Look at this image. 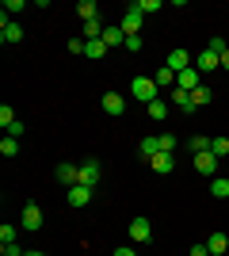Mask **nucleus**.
I'll return each instance as SVG.
<instances>
[{
    "instance_id": "nucleus-3",
    "label": "nucleus",
    "mask_w": 229,
    "mask_h": 256,
    "mask_svg": "<svg viewBox=\"0 0 229 256\" xmlns=\"http://www.w3.org/2000/svg\"><path fill=\"white\" fill-rule=\"evenodd\" d=\"M164 65L172 69V73H184V69H191L195 65V58L184 50V46H176V50H168V58H164Z\"/></svg>"
},
{
    "instance_id": "nucleus-17",
    "label": "nucleus",
    "mask_w": 229,
    "mask_h": 256,
    "mask_svg": "<svg viewBox=\"0 0 229 256\" xmlns=\"http://www.w3.org/2000/svg\"><path fill=\"white\" fill-rule=\"evenodd\" d=\"M153 80H157V88H176V73L172 69H168V65H161V69H157V73H153Z\"/></svg>"
},
{
    "instance_id": "nucleus-9",
    "label": "nucleus",
    "mask_w": 229,
    "mask_h": 256,
    "mask_svg": "<svg viewBox=\"0 0 229 256\" xmlns=\"http://www.w3.org/2000/svg\"><path fill=\"white\" fill-rule=\"evenodd\" d=\"M218 164H222V160L214 157V153H195V172H199V176H210V180H214Z\"/></svg>"
},
{
    "instance_id": "nucleus-22",
    "label": "nucleus",
    "mask_w": 229,
    "mask_h": 256,
    "mask_svg": "<svg viewBox=\"0 0 229 256\" xmlns=\"http://www.w3.org/2000/svg\"><path fill=\"white\" fill-rule=\"evenodd\" d=\"M149 118H157V122H164V118H168V104H164V96H157L149 104Z\"/></svg>"
},
{
    "instance_id": "nucleus-13",
    "label": "nucleus",
    "mask_w": 229,
    "mask_h": 256,
    "mask_svg": "<svg viewBox=\"0 0 229 256\" xmlns=\"http://www.w3.org/2000/svg\"><path fill=\"white\" fill-rule=\"evenodd\" d=\"M149 168L157 172V176H168V172L176 168V153H157V157L149 160Z\"/></svg>"
},
{
    "instance_id": "nucleus-15",
    "label": "nucleus",
    "mask_w": 229,
    "mask_h": 256,
    "mask_svg": "<svg viewBox=\"0 0 229 256\" xmlns=\"http://www.w3.org/2000/svg\"><path fill=\"white\" fill-rule=\"evenodd\" d=\"M207 248H210V256H229V237L226 234H210Z\"/></svg>"
},
{
    "instance_id": "nucleus-21",
    "label": "nucleus",
    "mask_w": 229,
    "mask_h": 256,
    "mask_svg": "<svg viewBox=\"0 0 229 256\" xmlns=\"http://www.w3.org/2000/svg\"><path fill=\"white\" fill-rule=\"evenodd\" d=\"M210 195L229 199V176H214V180H210Z\"/></svg>"
},
{
    "instance_id": "nucleus-23",
    "label": "nucleus",
    "mask_w": 229,
    "mask_h": 256,
    "mask_svg": "<svg viewBox=\"0 0 229 256\" xmlns=\"http://www.w3.org/2000/svg\"><path fill=\"white\" fill-rule=\"evenodd\" d=\"M210 153H214V157H229V138H222V134H218V138H210Z\"/></svg>"
},
{
    "instance_id": "nucleus-5",
    "label": "nucleus",
    "mask_w": 229,
    "mask_h": 256,
    "mask_svg": "<svg viewBox=\"0 0 229 256\" xmlns=\"http://www.w3.org/2000/svg\"><path fill=\"white\" fill-rule=\"evenodd\" d=\"M19 226H23V230H42V206H38V203H23Z\"/></svg>"
},
{
    "instance_id": "nucleus-35",
    "label": "nucleus",
    "mask_w": 229,
    "mask_h": 256,
    "mask_svg": "<svg viewBox=\"0 0 229 256\" xmlns=\"http://www.w3.org/2000/svg\"><path fill=\"white\" fill-rule=\"evenodd\" d=\"M207 50H214V54H218V58H222V54H226V50H229V46H226V42H222V38H210V42H207Z\"/></svg>"
},
{
    "instance_id": "nucleus-19",
    "label": "nucleus",
    "mask_w": 229,
    "mask_h": 256,
    "mask_svg": "<svg viewBox=\"0 0 229 256\" xmlns=\"http://www.w3.org/2000/svg\"><path fill=\"white\" fill-rule=\"evenodd\" d=\"M76 16H80L84 23L99 20V8H96V0H80V4H76Z\"/></svg>"
},
{
    "instance_id": "nucleus-7",
    "label": "nucleus",
    "mask_w": 229,
    "mask_h": 256,
    "mask_svg": "<svg viewBox=\"0 0 229 256\" xmlns=\"http://www.w3.org/2000/svg\"><path fill=\"white\" fill-rule=\"evenodd\" d=\"M176 88H184V92H195V88H203V73H199L195 65H191V69H184V73H176Z\"/></svg>"
},
{
    "instance_id": "nucleus-33",
    "label": "nucleus",
    "mask_w": 229,
    "mask_h": 256,
    "mask_svg": "<svg viewBox=\"0 0 229 256\" xmlns=\"http://www.w3.org/2000/svg\"><path fill=\"white\" fill-rule=\"evenodd\" d=\"M23 8H27L23 0H4V16H11V12H23Z\"/></svg>"
},
{
    "instance_id": "nucleus-37",
    "label": "nucleus",
    "mask_w": 229,
    "mask_h": 256,
    "mask_svg": "<svg viewBox=\"0 0 229 256\" xmlns=\"http://www.w3.org/2000/svg\"><path fill=\"white\" fill-rule=\"evenodd\" d=\"M111 256H138V252H134L130 245H119V248H115V252H111Z\"/></svg>"
},
{
    "instance_id": "nucleus-2",
    "label": "nucleus",
    "mask_w": 229,
    "mask_h": 256,
    "mask_svg": "<svg viewBox=\"0 0 229 256\" xmlns=\"http://www.w3.org/2000/svg\"><path fill=\"white\" fill-rule=\"evenodd\" d=\"M142 20H145V16L138 12V4H130V8L122 12V23H119L122 34H126V38H130V34H142Z\"/></svg>"
},
{
    "instance_id": "nucleus-8",
    "label": "nucleus",
    "mask_w": 229,
    "mask_h": 256,
    "mask_svg": "<svg viewBox=\"0 0 229 256\" xmlns=\"http://www.w3.org/2000/svg\"><path fill=\"white\" fill-rule=\"evenodd\" d=\"M99 107H103L107 115H115V118H119L122 111H126V96H122V92H103V100H99Z\"/></svg>"
},
{
    "instance_id": "nucleus-30",
    "label": "nucleus",
    "mask_w": 229,
    "mask_h": 256,
    "mask_svg": "<svg viewBox=\"0 0 229 256\" xmlns=\"http://www.w3.org/2000/svg\"><path fill=\"white\" fill-rule=\"evenodd\" d=\"M142 34H130V38H126V46H122V50H130V54H138V50H142Z\"/></svg>"
},
{
    "instance_id": "nucleus-31",
    "label": "nucleus",
    "mask_w": 229,
    "mask_h": 256,
    "mask_svg": "<svg viewBox=\"0 0 229 256\" xmlns=\"http://www.w3.org/2000/svg\"><path fill=\"white\" fill-rule=\"evenodd\" d=\"M8 241H15V226H0V245H8Z\"/></svg>"
},
{
    "instance_id": "nucleus-34",
    "label": "nucleus",
    "mask_w": 229,
    "mask_h": 256,
    "mask_svg": "<svg viewBox=\"0 0 229 256\" xmlns=\"http://www.w3.org/2000/svg\"><path fill=\"white\" fill-rule=\"evenodd\" d=\"M69 54L80 58V54H84V38H69Z\"/></svg>"
},
{
    "instance_id": "nucleus-24",
    "label": "nucleus",
    "mask_w": 229,
    "mask_h": 256,
    "mask_svg": "<svg viewBox=\"0 0 229 256\" xmlns=\"http://www.w3.org/2000/svg\"><path fill=\"white\" fill-rule=\"evenodd\" d=\"M210 100H214V92H210V88H207V84H203V88H195V92H191V104H195V107H203V104H210Z\"/></svg>"
},
{
    "instance_id": "nucleus-16",
    "label": "nucleus",
    "mask_w": 229,
    "mask_h": 256,
    "mask_svg": "<svg viewBox=\"0 0 229 256\" xmlns=\"http://www.w3.org/2000/svg\"><path fill=\"white\" fill-rule=\"evenodd\" d=\"M172 104H180V111H184V115H191V111H199V107L191 104V92H184V88H172Z\"/></svg>"
},
{
    "instance_id": "nucleus-27",
    "label": "nucleus",
    "mask_w": 229,
    "mask_h": 256,
    "mask_svg": "<svg viewBox=\"0 0 229 256\" xmlns=\"http://www.w3.org/2000/svg\"><path fill=\"white\" fill-rule=\"evenodd\" d=\"M0 153H4V157H15V153H19V138H4L0 142Z\"/></svg>"
},
{
    "instance_id": "nucleus-10",
    "label": "nucleus",
    "mask_w": 229,
    "mask_h": 256,
    "mask_svg": "<svg viewBox=\"0 0 229 256\" xmlns=\"http://www.w3.org/2000/svg\"><path fill=\"white\" fill-rule=\"evenodd\" d=\"M149 237H153L149 218H134V222H130V241H134V245H145Z\"/></svg>"
},
{
    "instance_id": "nucleus-38",
    "label": "nucleus",
    "mask_w": 229,
    "mask_h": 256,
    "mask_svg": "<svg viewBox=\"0 0 229 256\" xmlns=\"http://www.w3.org/2000/svg\"><path fill=\"white\" fill-rule=\"evenodd\" d=\"M222 69H229V50H226V54H222Z\"/></svg>"
},
{
    "instance_id": "nucleus-32",
    "label": "nucleus",
    "mask_w": 229,
    "mask_h": 256,
    "mask_svg": "<svg viewBox=\"0 0 229 256\" xmlns=\"http://www.w3.org/2000/svg\"><path fill=\"white\" fill-rule=\"evenodd\" d=\"M0 256H23V248L15 241H8V245H0Z\"/></svg>"
},
{
    "instance_id": "nucleus-28",
    "label": "nucleus",
    "mask_w": 229,
    "mask_h": 256,
    "mask_svg": "<svg viewBox=\"0 0 229 256\" xmlns=\"http://www.w3.org/2000/svg\"><path fill=\"white\" fill-rule=\"evenodd\" d=\"M134 4H138V12H142V16H149V12H161V0H134Z\"/></svg>"
},
{
    "instance_id": "nucleus-12",
    "label": "nucleus",
    "mask_w": 229,
    "mask_h": 256,
    "mask_svg": "<svg viewBox=\"0 0 229 256\" xmlns=\"http://www.w3.org/2000/svg\"><path fill=\"white\" fill-rule=\"evenodd\" d=\"M92 192H96V188H84V184L69 188V206H76V210H80V206H88V203H92Z\"/></svg>"
},
{
    "instance_id": "nucleus-39",
    "label": "nucleus",
    "mask_w": 229,
    "mask_h": 256,
    "mask_svg": "<svg viewBox=\"0 0 229 256\" xmlns=\"http://www.w3.org/2000/svg\"><path fill=\"white\" fill-rule=\"evenodd\" d=\"M23 256H46V252H38V248H31V252H23Z\"/></svg>"
},
{
    "instance_id": "nucleus-14",
    "label": "nucleus",
    "mask_w": 229,
    "mask_h": 256,
    "mask_svg": "<svg viewBox=\"0 0 229 256\" xmlns=\"http://www.w3.org/2000/svg\"><path fill=\"white\" fill-rule=\"evenodd\" d=\"M80 184L84 188H99V160H84L80 164Z\"/></svg>"
},
{
    "instance_id": "nucleus-6",
    "label": "nucleus",
    "mask_w": 229,
    "mask_h": 256,
    "mask_svg": "<svg viewBox=\"0 0 229 256\" xmlns=\"http://www.w3.org/2000/svg\"><path fill=\"white\" fill-rule=\"evenodd\" d=\"M54 180L65 184V188H76V184H80V164H69V160H65V164H57V168H54Z\"/></svg>"
},
{
    "instance_id": "nucleus-25",
    "label": "nucleus",
    "mask_w": 229,
    "mask_h": 256,
    "mask_svg": "<svg viewBox=\"0 0 229 256\" xmlns=\"http://www.w3.org/2000/svg\"><path fill=\"white\" fill-rule=\"evenodd\" d=\"M187 146H191V153H210V138H207V134H195Z\"/></svg>"
},
{
    "instance_id": "nucleus-20",
    "label": "nucleus",
    "mask_w": 229,
    "mask_h": 256,
    "mask_svg": "<svg viewBox=\"0 0 229 256\" xmlns=\"http://www.w3.org/2000/svg\"><path fill=\"white\" fill-rule=\"evenodd\" d=\"M103 42H107V50H111V46H126V34H122V27H107V31H103Z\"/></svg>"
},
{
    "instance_id": "nucleus-11",
    "label": "nucleus",
    "mask_w": 229,
    "mask_h": 256,
    "mask_svg": "<svg viewBox=\"0 0 229 256\" xmlns=\"http://www.w3.org/2000/svg\"><path fill=\"white\" fill-rule=\"evenodd\" d=\"M19 38H23V27L11 23L8 16H0V42H19Z\"/></svg>"
},
{
    "instance_id": "nucleus-18",
    "label": "nucleus",
    "mask_w": 229,
    "mask_h": 256,
    "mask_svg": "<svg viewBox=\"0 0 229 256\" xmlns=\"http://www.w3.org/2000/svg\"><path fill=\"white\" fill-rule=\"evenodd\" d=\"M157 153H161V138H142V146H138V157L153 160Z\"/></svg>"
},
{
    "instance_id": "nucleus-29",
    "label": "nucleus",
    "mask_w": 229,
    "mask_h": 256,
    "mask_svg": "<svg viewBox=\"0 0 229 256\" xmlns=\"http://www.w3.org/2000/svg\"><path fill=\"white\" fill-rule=\"evenodd\" d=\"M176 146H180L176 134H161V153H176Z\"/></svg>"
},
{
    "instance_id": "nucleus-36",
    "label": "nucleus",
    "mask_w": 229,
    "mask_h": 256,
    "mask_svg": "<svg viewBox=\"0 0 229 256\" xmlns=\"http://www.w3.org/2000/svg\"><path fill=\"white\" fill-rule=\"evenodd\" d=\"M191 256H210V248H207V241H203V245H191Z\"/></svg>"
},
{
    "instance_id": "nucleus-26",
    "label": "nucleus",
    "mask_w": 229,
    "mask_h": 256,
    "mask_svg": "<svg viewBox=\"0 0 229 256\" xmlns=\"http://www.w3.org/2000/svg\"><path fill=\"white\" fill-rule=\"evenodd\" d=\"M11 122H19V118H15V111H11V104H4V107H0V126L8 130Z\"/></svg>"
},
{
    "instance_id": "nucleus-4",
    "label": "nucleus",
    "mask_w": 229,
    "mask_h": 256,
    "mask_svg": "<svg viewBox=\"0 0 229 256\" xmlns=\"http://www.w3.org/2000/svg\"><path fill=\"white\" fill-rule=\"evenodd\" d=\"M195 69H199V73H218V69H222V58H218L214 50H207V46H203V50L195 54Z\"/></svg>"
},
{
    "instance_id": "nucleus-1",
    "label": "nucleus",
    "mask_w": 229,
    "mask_h": 256,
    "mask_svg": "<svg viewBox=\"0 0 229 256\" xmlns=\"http://www.w3.org/2000/svg\"><path fill=\"white\" fill-rule=\"evenodd\" d=\"M130 96L142 100V104H153V100L161 96V88H157L153 76H134V80H130Z\"/></svg>"
}]
</instances>
